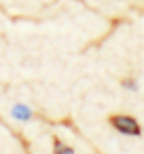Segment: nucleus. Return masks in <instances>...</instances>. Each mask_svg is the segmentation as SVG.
Returning <instances> with one entry per match:
<instances>
[{
  "label": "nucleus",
  "instance_id": "nucleus-1",
  "mask_svg": "<svg viewBox=\"0 0 144 154\" xmlns=\"http://www.w3.org/2000/svg\"><path fill=\"white\" fill-rule=\"evenodd\" d=\"M108 125L114 131H119L121 135H129V137L142 135V127H140L138 118H133L129 114H110L108 116Z\"/></svg>",
  "mask_w": 144,
  "mask_h": 154
},
{
  "label": "nucleus",
  "instance_id": "nucleus-2",
  "mask_svg": "<svg viewBox=\"0 0 144 154\" xmlns=\"http://www.w3.org/2000/svg\"><path fill=\"white\" fill-rule=\"evenodd\" d=\"M11 116H13L15 120H19V122H28V120H32L34 112H32V108L26 106V103H15V106L11 108Z\"/></svg>",
  "mask_w": 144,
  "mask_h": 154
},
{
  "label": "nucleus",
  "instance_id": "nucleus-3",
  "mask_svg": "<svg viewBox=\"0 0 144 154\" xmlns=\"http://www.w3.org/2000/svg\"><path fill=\"white\" fill-rule=\"evenodd\" d=\"M53 154H74V148L62 141L59 137H53Z\"/></svg>",
  "mask_w": 144,
  "mask_h": 154
},
{
  "label": "nucleus",
  "instance_id": "nucleus-4",
  "mask_svg": "<svg viewBox=\"0 0 144 154\" xmlns=\"http://www.w3.org/2000/svg\"><path fill=\"white\" fill-rule=\"evenodd\" d=\"M121 85H123L127 91H136V89H138V82H136L133 78H129V76H127V78H123V80H121Z\"/></svg>",
  "mask_w": 144,
  "mask_h": 154
}]
</instances>
